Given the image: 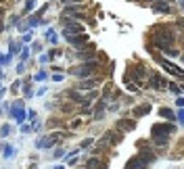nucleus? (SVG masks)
I'll use <instances>...</instances> for the list:
<instances>
[{
	"label": "nucleus",
	"mask_w": 184,
	"mask_h": 169,
	"mask_svg": "<svg viewBox=\"0 0 184 169\" xmlns=\"http://www.w3.org/2000/svg\"><path fill=\"white\" fill-rule=\"evenodd\" d=\"M174 40H176L174 34H172V31H165V34H161V35H155L153 42H155V46H159V48L165 52V50H170L172 46H174Z\"/></svg>",
	"instance_id": "f257e3e1"
},
{
	"label": "nucleus",
	"mask_w": 184,
	"mask_h": 169,
	"mask_svg": "<svg viewBox=\"0 0 184 169\" xmlns=\"http://www.w3.org/2000/svg\"><path fill=\"white\" fill-rule=\"evenodd\" d=\"M176 132V125H172V123H155V125L151 127V134L153 138H159V136H170Z\"/></svg>",
	"instance_id": "f03ea898"
},
{
	"label": "nucleus",
	"mask_w": 184,
	"mask_h": 169,
	"mask_svg": "<svg viewBox=\"0 0 184 169\" xmlns=\"http://www.w3.org/2000/svg\"><path fill=\"white\" fill-rule=\"evenodd\" d=\"M94 69H96V63L90 61V63H84V65H80V67H73L71 73L78 75V77H84V75H92V71H94Z\"/></svg>",
	"instance_id": "7ed1b4c3"
},
{
	"label": "nucleus",
	"mask_w": 184,
	"mask_h": 169,
	"mask_svg": "<svg viewBox=\"0 0 184 169\" xmlns=\"http://www.w3.org/2000/svg\"><path fill=\"white\" fill-rule=\"evenodd\" d=\"M65 40H67L71 46H75V48H82V46L88 42V35H84V34H73V35H65Z\"/></svg>",
	"instance_id": "20e7f679"
},
{
	"label": "nucleus",
	"mask_w": 184,
	"mask_h": 169,
	"mask_svg": "<svg viewBox=\"0 0 184 169\" xmlns=\"http://www.w3.org/2000/svg\"><path fill=\"white\" fill-rule=\"evenodd\" d=\"M157 61H159V63L163 65V69H165V71H170L172 75H176L178 79L182 77V69H180V67H176V65H174V63H167V61H163L161 56H157Z\"/></svg>",
	"instance_id": "39448f33"
},
{
	"label": "nucleus",
	"mask_w": 184,
	"mask_h": 169,
	"mask_svg": "<svg viewBox=\"0 0 184 169\" xmlns=\"http://www.w3.org/2000/svg\"><path fill=\"white\" fill-rule=\"evenodd\" d=\"M149 84H151L149 88H155V90H163V88L167 86V82H165V79H163L159 73H153V75H151V79H149Z\"/></svg>",
	"instance_id": "423d86ee"
},
{
	"label": "nucleus",
	"mask_w": 184,
	"mask_h": 169,
	"mask_svg": "<svg viewBox=\"0 0 184 169\" xmlns=\"http://www.w3.org/2000/svg\"><path fill=\"white\" fill-rule=\"evenodd\" d=\"M103 140H105L109 146H113V144H117V142L123 140V136H121L119 132H107V134L103 136Z\"/></svg>",
	"instance_id": "0eeeda50"
},
{
	"label": "nucleus",
	"mask_w": 184,
	"mask_h": 169,
	"mask_svg": "<svg viewBox=\"0 0 184 169\" xmlns=\"http://www.w3.org/2000/svg\"><path fill=\"white\" fill-rule=\"evenodd\" d=\"M147 167H149V165H144L138 157H132V159L126 163V167H123V169H147Z\"/></svg>",
	"instance_id": "6e6552de"
},
{
	"label": "nucleus",
	"mask_w": 184,
	"mask_h": 169,
	"mask_svg": "<svg viewBox=\"0 0 184 169\" xmlns=\"http://www.w3.org/2000/svg\"><path fill=\"white\" fill-rule=\"evenodd\" d=\"M136 127V119H119L117 121V129H123V132H130Z\"/></svg>",
	"instance_id": "1a4fd4ad"
},
{
	"label": "nucleus",
	"mask_w": 184,
	"mask_h": 169,
	"mask_svg": "<svg viewBox=\"0 0 184 169\" xmlns=\"http://www.w3.org/2000/svg\"><path fill=\"white\" fill-rule=\"evenodd\" d=\"M138 159H140L144 165H151V163L155 161V155H153V150H140V153H138Z\"/></svg>",
	"instance_id": "9d476101"
},
{
	"label": "nucleus",
	"mask_w": 184,
	"mask_h": 169,
	"mask_svg": "<svg viewBox=\"0 0 184 169\" xmlns=\"http://www.w3.org/2000/svg\"><path fill=\"white\" fill-rule=\"evenodd\" d=\"M86 167H88V169H94V167H96V169H105L107 163L105 161H99V159H90V161L86 163Z\"/></svg>",
	"instance_id": "9b49d317"
},
{
	"label": "nucleus",
	"mask_w": 184,
	"mask_h": 169,
	"mask_svg": "<svg viewBox=\"0 0 184 169\" xmlns=\"http://www.w3.org/2000/svg\"><path fill=\"white\" fill-rule=\"evenodd\" d=\"M151 109H153L151 105H142V106H138V109H134V117L138 119V117H142V115H147Z\"/></svg>",
	"instance_id": "f8f14e48"
},
{
	"label": "nucleus",
	"mask_w": 184,
	"mask_h": 169,
	"mask_svg": "<svg viewBox=\"0 0 184 169\" xmlns=\"http://www.w3.org/2000/svg\"><path fill=\"white\" fill-rule=\"evenodd\" d=\"M94 56V46H88V50L86 48H80V59H92Z\"/></svg>",
	"instance_id": "ddd939ff"
},
{
	"label": "nucleus",
	"mask_w": 184,
	"mask_h": 169,
	"mask_svg": "<svg viewBox=\"0 0 184 169\" xmlns=\"http://www.w3.org/2000/svg\"><path fill=\"white\" fill-rule=\"evenodd\" d=\"M92 88H96V79H88V82H80L78 90H92Z\"/></svg>",
	"instance_id": "4468645a"
},
{
	"label": "nucleus",
	"mask_w": 184,
	"mask_h": 169,
	"mask_svg": "<svg viewBox=\"0 0 184 169\" xmlns=\"http://www.w3.org/2000/svg\"><path fill=\"white\" fill-rule=\"evenodd\" d=\"M13 115H15V119L19 121V123L25 119V113H23V109H17V106H15V109H13Z\"/></svg>",
	"instance_id": "2eb2a0df"
},
{
	"label": "nucleus",
	"mask_w": 184,
	"mask_h": 169,
	"mask_svg": "<svg viewBox=\"0 0 184 169\" xmlns=\"http://www.w3.org/2000/svg\"><path fill=\"white\" fill-rule=\"evenodd\" d=\"M153 140H155L157 146H165V144L170 142V136H159V138H153Z\"/></svg>",
	"instance_id": "dca6fc26"
},
{
	"label": "nucleus",
	"mask_w": 184,
	"mask_h": 169,
	"mask_svg": "<svg viewBox=\"0 0 184 169\" xmlns=\"http://www.w3.org/2000/svg\"><path fill=\"white\" fill-rule=\"evenodd\" d=\"M159 115H161V117H170V119H174V111H172V109H167V106L159 109Z\"/></svg>",
	"instance_id": "f3484780"
},
{
	"label": "nucleus",
	"mask_w": 184,
	"mask_h": 169,
	"mask_svg": "<svg viewBox=\"0 0 184 169\" xmlns=\"http://www.w3.org/2000/svg\"><path fill=\"white\" fill-rule=\"evenodd\" d=\"M46 40H48V42H57V34H55V31H52V29H48V31H46Z\"/></svg>",
	"instance_id": "a211bd4d"
},
{
	"label": "nucleus",
	"mask_w": 184,
	"mask_h": 169,
	"mask_svg": "<svg viewBox=\"0 0 184 169\" xmlns=\"http://www.w3.org/2000/svg\"><path fill=\"white\" fill-rule=\"evenodd\" d=\"M8 134H11V125H2L0 127V136H2V138H7Z\"/></svg>",
	"instance_id": "6ab92c4d"
},
{
	"label": "nucleus",
	"mask_w": 184,
	"mask_h": 169,
	"mask_svg": "<svg viewBox=\"0 0 184 169\" xmlns=\"http://www.w3.org/2000/svg\"><path fill=\"white\" fill-rule=\"evenodd\" d=\"M13 157V146H7L4 148V159H11Z\"/></svg>",
	"instance_id": "aec40b11"
},
{
	"label": "nucleus",
	"mask_w": 184,
	"mask_h": 169,
	"mask_svg": "<svg viewBox=\"0 0 184 169\" xmlns=\"http://www.w3.org/2000/svg\"><path fill=\"white\" fill-rule=\"evenodd\" d=\"M170 90L174 92V94H178V96L182 94V88H178V86H174V84H170Z\"/></svg>",
	"instance_id": "412c9836"
},
{
	"label": "nucleus",
	"mask_w": 184,
	"mask_h": 169,
	"mask_svg": "<svg viewBox=\"0 0 184 169\" xmlns=\"http://www.w3.org/2000/svg\"><path fill=\"white\" fill-rule=\"evenodd\" d=\"M92 142H94V140H92V138H86V140L82 142V148H86V146H90Z\"/></svg>",
	"instance_id": "4be33fe9"
},
{
	"label": "nucleus",
	"mask_w": 184,
	"mask_h": 169,
	"mask_svg": "<svg viewBox=\"0 0 184 169\" xmlns=\"http://www.w3.org/2000/svg\"><path fill=\"white\" fill-rule=\"evenodd\" d=\"M63 155H65V150H57V153H55V159H61Z\"/></svg>",
	"instance_id": "5701e85b"
},
{
	"label": "nucleus",
	"mask_w": 184,
	"mask_h": 169,
	"mask_svg": "<svg viewBox=\"0 0 184 169\" xmlns=\"http://www.w3.org/2000/svg\"><path fill=\"white\" fill-rule=\"evenodd\" d=\"M80 125H82V119H75L73 123H71V127H80Z\"/></svg>",
	"instance_id": "b1692460"
},
{
	"label": "nucleus",
	"mask_w": 184,
	"mask_h": 169,
	"mask_svg": "<svg viewBox=\"0 0 184 169\" xmlns=\"http://www.w3.org/2000/svg\"><path fill=\"white\" fill-rule=\"evenodd\" d=\"M65 4H69V2H78V0H63Z\"/></svg>",
	"instance_id": "393cba45"
},
{
	"label": "nucleus",
	"mask_w": 184,
	"mask_h": 169,
	"mask_svg": "<svg viewBox=\"0 0 184 169\" xmlns=\"http://www.w3.org/2000/svg\"><path fill=\"white\" fill-rule=\"evenodd\" d=\"M2 27H4V23H2V21H0V31H2Z\"/></svg>",
	"instance_id": "a878e982"
},
{
	"label": "nucleus",
	"mask_w": 184,
	"mask_h": 169,
	"mask_svg": "<svg viewBox=\"0 0 184 169\" xmlns=\"http://www.w3.org/2000/svg\"><path fill=\"white\" fill-rule=\"evenodd\" d=\"M55 169H65V167H61V165H57V167H55Z\"/></svg>",
	"instance_id": "bb28decb"
},
{
	"label": "nucleus",
	"mask_w": 184,
	"mask_h": 169,
	"mask_svg": "<svg viewBox=\"0 0 184 169\" xmlns=\"http://www.w3.org/2000/svg\"><path fill=\"white\" fill-rule=\"evenodd\" d=\"M0 15H4V8H0Z\"/></svg>",
	"instance_id": "cd10ccee"
}]
</instances>
